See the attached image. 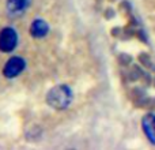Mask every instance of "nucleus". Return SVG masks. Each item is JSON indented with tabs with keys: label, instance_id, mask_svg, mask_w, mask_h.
Segmentation results:
<instances>
[{
	"label": "nucleus",
	"instance_id": "1",
	"mask_svg": "<svg viewBox=\"0 0 155 150\" xmlns=\"http://www.w3.org/2000/svg\"><path fill=\"white\" fill-rule=\"evenodd\" d=\"M72 90L67 85H57L46 94V102L54 109H67L72 102Z\"/></svg>",
	"mask_w": 155,
	"mask_h": 150
},
{
	"label": "nucleus",
	"instance_id": "2",
	"mask_svg": "<svg viewBox=\"0 0 155 150\" xmlns=\"http://www.w3.org/2000/svg\"><path fill=\"white\" fill-rule=\"evenodd\" d=\"M18 45V34L12 27H4L0 30V51L10 53Z\"/></svg>",
	"mask_w": 155,
	"mask_h": 150
},
{
	"label": "nucleus",
	"instance_id": "3",
	"mask_svg": "<svg viewBox=\"0 0 155 150\" xmlns=\"http://www.w3.org/2000/svg\"><path fill=\"white\" fill-rule=\"evenodd\" d=\"M25 68H26V60L21 56H12L3 67V75L5 78H16L19 74L23 73Z\"/></svg>",
	"mask_w": 155,
	"mask_h": 150
},
{
	"label": "nucleus",
	"instance_id": "4",
	"mask_svg": "<svg viewBox=\"0 0 155 150\" xmlns=\"http://www.w3.org/2000/svg\"><path fill=\"white\" fill-rule=\"evenodd\" d=\"M49 32V26L44 19L37 18L30 25V34L34 38H44Z\"/></svg>",
	"mask_w": 155,
	"mask_h": 150
},
{
	"label": "nucleus",
	"instance_id": "5",
	"mask_svg": "<svg viewBox=\"0 0 155 150\" xmlns=\"http://www.w3.org/2000/svg\"><path fill=\"white\" fill-rule=\"evenodd\" d=\"M142 127L146 137L150 139L151 143L155 145V115H146L142 120Z\"/></svg>",
	"mask_w": 155,
	"mask_h": 150
},
{
	"label": "nucleus",
	"instance_id": "6",
	"mask_svg": "<svg viewBox=\"0 0 155 150\" xmlns=\"http://www.w3.org/2000/svg\"><path fill=\"white\" fill-rule=\"evenodd\" d=\"M30 0H7V11L10 15H19L29 5Z\"/></svg>",
	"mask_w": 155,
	"mask_h": 150
}]
</instances>
